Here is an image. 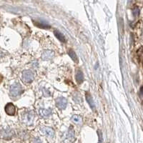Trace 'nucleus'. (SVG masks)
I'll return each instance as SVG.
<instances>
[{
	"mask_svg": "<svg viewBox=\"0 0 143 143\" xmlns=\"http://www.w3.org/2000/svg\"><path fill=\"white\" fill-rule=\"evenodd\" d=\"M23 92V89L22 86L19 85V83H14L10 87V91L9 93L12 97H16L19 96L20 94Z\"/></svg>",
	"mask_w": 143,
	"mask_h": 143,
	"instance_id": "1",
	"label": "nucleus"
},
{
	"mask_svg": "<svg viewBox=\"0 0 143 143\" xmlns=\"http://www.w3.org/2000/svg\"><path fill=\"white\" fill-rule=\"evenodd\" d=\"M35 117V113L33 111H30L26 113L23 117V121L27 125H31L33 124Z\"/></svg>",
	"mask_w": 143,
	"mask_h": 143,
	"instance_id": "2",
	"label": "nucleus"
},
{
	"mask_svg": "<svg viewBox=\"0 0 143 143\" xmlns=\"http://www.w3.org/2000/svg\"><path fill=\"white\" fill-rule=\"evenodd\" d=\"M34 79V74L31 70H25L22 72V80L27 83H30Z\"/></svg>",
	"mask_w": 143,
	"mask_h": 143,
	"instance_id": "3",
	"label": "nucleus"
},
{
	"mask_svg": "<svg viewBox=\"0 0 143 143\" xmlns=\"http://www.w3.org/2000/svg\"><path fill=\"white\" fill-rule=\"evenodd\" d=\"M67 99L64 97H58L56 99V105L60 110L65 109V107H67Z\"/></svg>",
	"mask_w": 143,
	"mask_h": 143,
	"instance_id": "4",
	"label": "nucleus"
},
{
	"mask_svg": "<svg viewBox=\"0 0 143 143\" xmlns=\"http://www.w3.org/2000/svg\"><path fill=\"white\" fill-rule=\"evenodd\" d=\"M54 53L53 51L52 50H45L43 52V53L42 54V59L45 61L49 60L52 58H53Z\"/></svg>",
	"mask_w": 143,
	"mask_h": 143,
	"instance_id": "5",
	"label": "nucleus"
},
{
	"mask_svg": "<svg viewBox=\"0 0 143 143\" xmlns=\"http://www.w3.org/2000/svg\"><path fill=\"white\" fill-rule=\"evenodd\" d=\"M5 112L9 115H14L15 114V112H16V108H15L13 104L9 103L5 107Z\"/></svg>",
	"mask_w": 143,
	"mask_h": 143,
	"instance_id": "6",
	"label": "nucleus"
},
{
	"mask_svg": "<svg viewBox=\"0 0 143 143\" xmlns=\"http://www.w3.org/2000/svg\"><path fill=\"white\" fill-rule=\"evenodd\" d=\"M42 133L45 134V136H47L48 137H52L54 136V130L52 128L48 127H42Z\"/></svg>",
	"mask_w": 143,
	"mask_h": 143,
	"instance_id": "7",
	"label": "nucleus"
},
{
	"mask_svg": "<svg viewBox=\"0 0 143 143\" xmlns=\"http://www.w3.org/2000/svg\"><path fill=\"white\" fill-rule=\"evenodd\" d=\"M34 24H35L37 27L44 28V29H48L49 28V24L46 21L44 20H36L34 22Z\"/></svg>",
	"mask_w": 143,
	"mask_h": 143,
	"instance_id": "8",
	"label": "nucleus"
},
{
	"mask_svg": "<svg viewBox=\"0 0 143 143\" xmlns=\"http://www.w3.org/2000/svg\"><path fill=\"white\" fill-rule=\"evenodd\" d=\"M40 115L43 118H47L52 115V110L50 109H40Z\"/></svg>",
	"mask_w": 143,
	"mask_h": 143,
	"instance_id": "9",
	"label": "nucleus"
},
{
	"mask_svg": "<svg viewBox=\"0 0 143 143\" xmlns=\"http://www.w3.org/2000/svg\"><path fill=\"white\" fill-rule=\"evenodd\" d=\"M85 96H86V99H87V102L89 103L90 107H91L92 109L94 110V109H95V104H94V101H93V99H92V97L91 94H89V92H87L86 94H85Z\"/></svg>",
	"mask_w": 143,
	"mask_h": 143,
	"instance_id": "10",
	"label": "nucleus"
},
{
	"mask_svg": "<svg viewBox=\"0 0 143 143\" xmlns=\"http://www.w3.org/2000/svg\"><path fill=\"white\" fill-rule=\"evenodd\" d=\"M76 80L77 83L81 84L84 80V75L81 70H77L76 73Z\"/></svg>",
	"mask_w": 143,
	"mask_h": 143,
	"instance_id": "11",
	"label": "nucleus"
},
{
	"mask_svg": "<svg viewBox=\"0 0 143 143\" xmlns=\"http://www.w3.org/2000/svg\"><path fill=\"white\" fill-rule=\"evenodd\" d=\"M54 35L56 36V37L59 40L61 41L62 42H66L65 37H64V36L63 35L62 33H61L60 31H57V30H55L54 31Z\"/></svg>",
	"mask_w": 143,
	"mask_h": 143,
	"instance_id": "12",
	"label": "nucleus"
},
{
	"mask_svg": "<svg viewBox=\"0 0 143 143\" xmlns=\"http://www.w3.org/2000/svg\"><path fill=\"white\" fill-rule=\"evenodd\" d=\"M68 54L69 56L72 58V59L75 62L77 63L78 62V58H77V56L76 55V53L72 50V49H69L68 51Z\"/></svg>",
	"mask_w": 143,
	"mask_h": 143,
	"instance_id": "13",
	"label": "nucleus"
},
{
	"mask_svg": "<svg viewBox=\"0 0 143 143\" xmlns=\"http://www.w3.org/2000/svg\"><path fill=\"white\" fill-rule=\"evenodd\" d=\"M72 121L77 125H81L82 124V117L79 115H73L72 117Z\"/></svg>",
	"mask_w": 143,
	"mask_h": 143,
	"instance_id": "14",
	"label": "nucleus"
},
{
	"mask_svg": "<svg viewBox=\"0 0 143 143\" xmlns=\"http://www.w3.org/2000/svg\"><path fill=\"white\" fill-rule=\"evenodd\" d=\"M74 138H75V132L72 130V128H70L69 131H68V134H67V139L70 141V142H72L74 140Z\"/></svg>",
	"mask_w": 143,
	"mask_h": 143,
	"instance_id": "15",
	"label": "nucleus"
},
{
	"mask_svg": "<svg viewBox=\"0 0 143 143\" xmlns=\"http://www.w3.org/2000/svg\"><path fill=\"white\" fill-rule=\"evenodd\" d=\"M132 13L134 14V17L138 16L139 13V9L138 7H135V8H134L133 10H132Z\"/></svg>",
	"mask_w": 143,
	"mask_h": 143,
	"instance_id": "16",
	"label": "nucleus"
},
{
	"mask_svg": "<svg viewBox=\"0 0 143 143\" xmlns=\"http://www.w3.org/2000/svg\"><path fill=\"white\" fill-rule=\"evenodd\" d=\"M34 143H42V142L41 141L40 139L36 138L34 139Z\"/></svg>",
	"mask_w": 143,
	"mask_h": 143,
	"instance_id": "17",
	"label": "nucleus"
},
{
	"mask_svg": "<svg viewBox=\"0 0 143 143\" xmlns=\"http://www.w3.org/2000/svg\"><path fill=\"white\" fill-rule=\"evenodd\" d=\"M140 92H141V94H142L143 95V87H142V88H141V90H140Z\"/></svg>",
	"mask_w": 143,
	"mask_h": 143,
	"instance_id": "18",
	"label": "nucleus"
}]
</instances>
